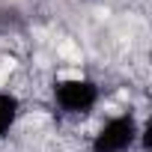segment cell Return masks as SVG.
<instances>
[{
    "label": "cell",
    "instance_id": "7a4b0ae2",
    "mask_svg": "<svg viewBox=\"0 0 152 152\" xmlns=\"http://www.w3.org/2000/svg\"><path fill=\"white\" fill-rule=\"evenodd\" d=\"M60 78H69V81H72V78H81V72H75V69H72V72H63Z\"/></svg>",
    "mask_w": 152,
    "mask_h": 152
},
{
    "label": "cell",
    "instance_id": "6da1fadb",
    "mask_svg": "<svg viewBox=\"0 0 152 152\" xmlns=\"http://www.w3.org/2000/svg\"><path fill=\"white\" fill-rule=\"evenodd\" d=\"M60 54L69 57V60H81V51L75 48V42H63V45H60Z\"/></svg>",
    "mask_w": 152,
    "mask_h": 152
}]
</instances>
